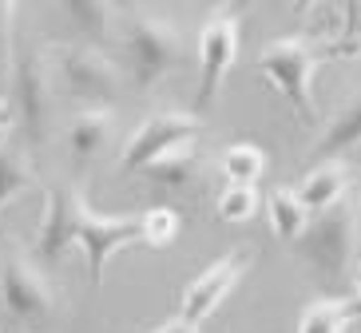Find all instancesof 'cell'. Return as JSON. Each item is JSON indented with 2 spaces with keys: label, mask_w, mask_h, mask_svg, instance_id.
Returning <instances> with one entry per match:
<instances>
[{
  "label": "cell",
  "mask_w": 361,
  "mask_h": 333,
  "mask_svg": "<svg viewBox=\"0 0 361 333\" xmlns=\"http://www.w3.org/2000/svg\"><path fill=\"white\" fill-rule=\"evenodd\" d=\"M32 187H44V183H40V171H36V159L28 155V147L0 139V215L24 191H32Z\"/></svg>",
  "instance_id": "2e32d148"
},
{
  "label": "cell",
  "mask_w": 361,
  "mask_h": 333,
  "mask_svg": "<svg viewBox=\"0 0 361 333\" xmlns=\"http://www.w3.org/2000/svg\"><path fill=\"white\" fill-rule=\"evenodd\" d=\"M191 139H202L199 115H191V111H155L128 139V147L119 155V167L128 175H139L151 159H159V155H167V151L183 147V143H191Z\"/></svg>",
  "instance_id": "ba28073f"
},
{
  "label": "cell",
  "mask_w": 361,
  "mask_h": 333,
  "mask_svg": "<svg viewBox=\"0 0 361 333\" xmlns=\"http://www.w3.org/2000/svg\"><path fill=\"white\" fill-rule=\"evenodd\" d=\"M48 203H44L40 234H36V258L60 262L72 242H80V222H84L87 199L80 183H48Z\"/></svg>",
  "instance_id": "9c48e42d"
},
{
  "label": "cell",
  "mask_w": 361,
  "mask_h": 333,
  "mask_svg": "<svg viewBox=\"0 0 361 333\" xmlns=\"http://www.w3.org/2000/svg\"><path fill=\"white\" fill-rule=\"evenodd\" d=\"M139 175H143L151 187H159V191H191V187L199 183V175H202L199 139L183 143V147L167 151V155H159V159H151Z\"/></svg>",
  "instance_id": "4fadbf2b"
},
{
  "label": "cell",
  "mask_w": 361,
  "mask_h": 333,
  "mask_svg": "<svg viewBox=\"0 0 361 333\" xmlns=\"http://www.w3.org/2000/svg\"><path fill=\"white\" fill-rule=\"evenodd\" d=\"M350 187H353L350 167H345L341 159H326L298 183V199L310 206V215H318V211L338 206L341 199H350Z\"/></svg>",
  "instance_id": "5bb4252c"
},
{
  "label": "cell",
  "mask_w": 361,
  "mask_h": 333,
  "mask_svg": "<svg viewBox=\"0 0 361 333\" xmlns=\"http://www.w3.org/2000/svg\"><path fill=\"white\" fill-rule=\"evenodd\" d=\"M68 12V20L80 28L92 44L107 40L116 28V0H60Z\"/></svg>",
  "instance_id": "ffe728a7"
},
{
  "label": "cell",
  "mask_w": 361,
  "mask_h": 333,
  "mask_svg": "<svg viewBox=\"0 0 361 333\" xmlns=\"http://www.w3.org/2000/svg\"><path fill=\"white\" fill-rule=\"evenodd\" d=\"M246 8H250V0H226L219 8L207 16L199 32V108L214 103V96L223 92L226 75L234 72L238 64V48H243V24H246Z\"/></svg>",
  "instance_id": "8992f818"
},
{
  "label": "cell",
  "mask_w": 361,
  "mask_h": 333,
  "mask_svg": "<svg viewBox=\"0 0 361 333\" xmlns=\"http://www.w3.org/2000/svg\"><path fill=\"white\" fill-rule=\"evenodd\" d=\"M119 44H123L128 75L139 92H151L187 64V40L179 24L151 16V12H128V20L119 28Z\"/></svg>",
  "instance_id": "277c9868"
},
{
  "label": "cell",
  "mask_w": 361,
  "mask_h": 333,
  "mask_svg": "<svg viewBox=\"0 0 361 333\" xmlns=\"http://www.w3.org/2000/svg\"><path fill=\"white\" fill-rule=\"evenodd\" d=\"M357 318H361L357 294L353 298H345V294H326V298L310 301L306 310H302L294 333H345Z\"/></svg>",
  "instance_id": "e0dca14e"
},
{
  "label": "cell",
  "mask_w": 361,
  "mask_h": 333,
  "mask_svg": "<svg viewBox=\"0 0 361 333\" xmlns=\"http://www.w3.org/2000/svg\"><path fill=\"white\" fill-rule=\"evenodd\" d=\"M111 143H116V115L107 108H80L64 123V151L75 171L96 167Z\"/></svg>",
  "instance_id": "7c38bea8"
},
{
  "label": "cell",
  "mask_w": 361,
  "mask_h": 333,
  "mask_svg": "<svg viewBox=\"0 0 361 333\" xmlns=\"http://www.w3.org/2000/svg\"><path fill=\"white\" fill-rule=\"evenodd\" d=\"M266 215H270V226H274V234L282 238V242H298V238L306 234L310 226V206L298 199V191H290V187H278V191H270V199H266Z\"/></svg>",
  "instance_id": "ac0fdd59"
},
{
  "label": "cell",
  "mask_w": 361,
  "mask_h": 333,
  "mask_svg": "<svg viewBox=\"0 0 361 333\" xmlns=\"http://www.w3.org/2000/svg\"><path fill=\"white\" fill-rule=\"evenodd\" d=\"M56 80L68 96L84 108H107L119 96L123 72L99 44H60L52 48Z\"/></svg>",
  "instance_id": "52a82bcc"
},
{
  "label": "cell",
  "mask_w": 361,
  "mask_h": 333,
  "mask_svg": "<svg viewBox=\"0 0 361 333\" xmlns=\"http://www.w3.org/2000/svg\"><path fill=\"white\" fill-rule=\"evenodd\" d=\"M357 250H361V206L353 199H341L338 206L318 211V215L310 218L306 234L294 242L298 262L329 294L353 274Z\"/></svg>",
  "instance_id": "7a4b0ae2"
},
{
  "label": "cell",
  "mask_w": 361,
  "mask_h": 333,
  "mask_svg": "<svg viewBox=\"0 0 361 333\" xmlns=\"http://www.w3.org/2000/svg\"><path fill=\"white\" fill-rule=\"evenodd\" d=\"M16 8L20 0H0V96H8L16 68Z\"/></svg>",
  "instance_id": "7402d4cb"
},
{
  "label": "cell",
  "mask_w": 361,
  "mask_h": 333,
  "mask_svg": "<svg viewBox=\"0 0 361 333\" xmlns=\"http://www.w3.org/2000/svg\"><path fill=\"white\" fill-rule=\"evenodd\" d=\"M353 56H361V44H345L341 36L338 40H326V36L298 32V36H278V40L262 44L255 56V68L266 84L278 87V96L286 99L290 111L302 123H318L314 75L329 60H353Z\"/></svg>",
  "instance_id": "6da1fadb"
},
{
  "label": "cell",
  "mask_w": 361,
  "mask_h": 333,
  "mask_svg": "<svg viewBox=\"0 0 361 333\" xmlns=\"http://www.w3.org/2000/svg\"><path fill=\"white\" fill-rule=\"evenodd\" d=\"M214 211H219L223 222H250L258 215V191L255 187H243V183H226V191L219 194Z\"/></svg>",
  "instance_id": "603a6c76"
},
{
  "label": "cell",
  "mask_w": 361,
  "mask_h": 333,
  "mask_svg": "<svg viewBox=\"0 0 361 333\" xmlns=\"http://www.w3.org/2000/svg\"><path fill=\"white\" fill-rule=\"evenodd\" d=\"M143 0H116V8H123V12H135Z\"/></svg>",
  "instance_id": "f1b7e54d"
},
{
  "label": "cell",
  "mask_w": 361,
  "mask_h": 333,
  "mask_svg": "<svg viewBox=\"0 0 361 333\" xmlns=\"http://www.w3.org/2000/svg\"><path fill=\"white\" fill-rule=\"evenodd\" d=\"M8 99H12V108H16V127L24 135V147H28L32 159H40L48 139H52V115H56L52 68H48V52H44L40 44L16 48Z\"/></svg>",
  "instance_id": "5b68a950"
},
{
  "label": "cell",
  "mask_w": 361,
  "mask_h": 333,
  "mask_svg": "<svg viewBox=\"0 0 361 333\" xmlns=\"http://www.w3.org/2000/svg\"><path fill=\"white\" fill-rule=\"evenodd\" d=\"M250 250H234V254H223V258H214L211 266L202 270L199 278L183 290V301H179V313L187 322L202 325L211 318L234 290H238V282L246 278V270H250Z\"/></svg>",
  "instance_id": "30bf717a"
},
{
  "label": "cell",
  "mask_w": 361,
  "mask_h": 333,
  "mask_svg": "<svg viewBox=\"0 0 361 333\" xmlns=\"http://www.w3.org/2000/svg\"><path fill=\"white\" fill-rule=\"evenodd\" d=\"M350 278H353V290H357V301H361V258L353 262V274H350Z\"/></svg>",
  "instance_id": "83f0119b"
},
{
  "label": "cell",
  "mask_w": 361,
  "mask_h": 333,
  "mask_svg": "<svg viewBox=\"0 0 361 333\" xmlns=\"http://www.w3.org/2000/svg\"><path fill=\"white\" fill-rule=\"evenodd\" d=\"M357 147H361V92H353L338 108V115L326 123V131L318 135V143H314V163L345 159Z\"/></svg>",
  "instance_id": "9a60e30c"
},
{
  "label": "cell",
  "mask_w": 361,
  "mask_h": 333,
  "mask_svg": "<svg viewBox=\"0 0 361 333\" xmlns=\"http://www.w3.org/2000/svg\"><path fill=\"white\" fill-rule=\"evenodd\" d=\"M131 242H143L139 215H96L87 206L84 222H80V246L87 254V278H92V286L104 282L107 262L116 258L123 246H131Z\"/></svg>",
  "instance_id": "8fae6325"
},
{
  "label": "cell",
  "mask_w": 361,
  "mask_h": 333,
  "mask_svg": "<svg viewBox=\"0 0 361 333\" xmlns=\"http://www.w3.org/2000/svg\"><path fill=\"white\" fill-rule=\"evenodd\" d=\"M151 333H199V325H195V322H187L183 313H175V318H167L163 325H155Z\"/></svg>",
  "instance_id": "d4e9b609"
},
{
  "label": "cell",
  "mask_w": 361,
  "mask_h": 333,
  "mask_svg": "<svg viewBox=\"0 0 361 333\" xmlns=\"http://www.w3.org/2000/svg\"><path fill=\"white\" fill-rule=\"evenodd\" d=\"M0 310L16 333H48L60 313V290L36 254L8 246L0 254Z\"/></svg>",
  "instance_id": "3957f363"
},
{
  "label": "cell",
  "mask_w": 361,
  "mask_h": 333,
  "mask_svg": "<svg viewBox=\"0 0 361 333\" xmlns=\"http://www.w3.org/2000/svg\"><path fill=\"white\" fill-rule=\"evenodd\" d=\"M12 127H16V108H12L8 96H0V139H4Z\"/></svg>",
  "instance_id": "484cf974"
},
{
  "label": "cell",
  "mask_w": 361,
  "mask_h": 333,
  "mask_svg": "<svg viewBox=\"0 0 361 333\" xmlns=\"http://www.w3.org/2000/svg\"><path fill=\"white\" fill-rule=\"evenodd\" d=\"M314 4H318V0H294V12H298V16H310Z\"/></svg>",
  "instance_id": "4316f807"
},
{
  "label": "cell",
  "mask_w": 361,
  "mask_h": 333,
  "mask_svg": "<svg viewBox=\"0 0 361 333\" xmlns=\"http://www.w3.org/2000/svg\"><path fill=\"white\" fill-rule=\"evenodd\" d=\"M357 32H361V0H345L341 4V40L357 44Z\"/></svg>",
  "instance_id": "cb8c5ba5"
},
{
  "label": "cell",
  "mask_w": 361,
  "mask_h": 333,
  "mask_svg": "<svg viewBox=\"0 0 361 333\" xmlns=\"http://www.w3.org/2000/svg\"><path fill=\"white\" fill-rule=\"evenodd\" d=\"M139 222H143V242H147L151 250H167L171 242H179L183 215L175 211V206L155 203V206H147V211L139 215Z\"/></svg>",
  "instance_id": "44dd1931"
},
{
  "label": "cell",
  "mask_w": 361,
  "mask_h": 333,
  "mask_svg": "<svg viewBox=\"0 0 361 333\" xmlns=\"http://www.w3.org/2000/svg\"><path fill=\"white\" fill-rule=\"evenodd\" d=\"M270 167V155H266L258 143H231V147L219 155V171H223L226 183H243V187H255L258 179L266 175Z\"/></svg>",
  "instance_id": "d6986e66"
}]
</instances>
